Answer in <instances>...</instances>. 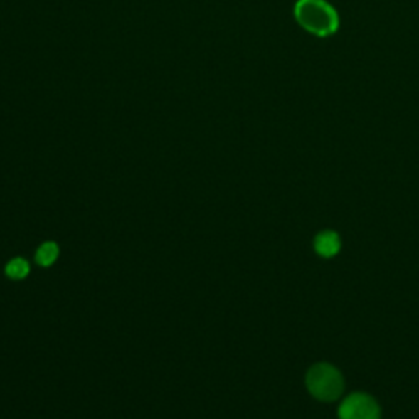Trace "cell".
Instances as JSON below:
<instances>
[{"instance_id":"5b68a950","label":"cell","mask_w":419,"mask_h":419,"mask_svg":"<svg viewBox=\"0 0 419 419\" xmlns=\"http://www.w3.org/2000/svg\"><path fill=\"white\" fill-rule=\"evenodd\" d=\"M58 255H59L58 244L53 241H48V243H43L41 246L38 248L35 259L38 265H41V267H50V265L56 262Z\"/></svg>"},{"instance_id":"6da1fadb","label":"cell","mask_w":419,"mask_h":419,"mask_svg":"<svg viewBox=\"0 0 419 419\" xmlns=\"http://www.w3.org/2000/svg\"><path fill=\"white\" fill-rule=\"evenodd\" d=\"M293 17L303 30L319 38L334 35L339 28V15L326 0H297Z\"/></svg>"},{"instance_id":"277c9868","label":"cell","mask_w":419,"mask_h":419,"mask_svg":"<svg viewBox=\"0 0 419 419\" xmlns=\"http://www.w3.org/2000/svg\"><path fill=\"white\" fill-rule=\"evenodd\" d=\"M314 249L323 258H333L341 249V239L334 231H323L314 239Z\"/></svg>"},{"instance_id":"8992f818","label":"cell","mask_w":419,"mask_h":419,"mask_svg":"<svg viewBox=\"0 0 419 419\" xmlns=\"http://www.w3.org/2000/svg\"><path fill=\"white\" fill-rule=\"evenodd\" d=\"M28 272H30V264L21 258L12 259L7 264V267H5V274H7L12 280L25 279V277L28 275Z\"/></svg>"},{"instance_id":"3957f363","label":"cell","mask_w":419,"mask_h":419,"mask_svg":"<svg viewBox=\"0 0 419 419\" xmlns=\"http://www.w3.org/2000/svg\"><path fill=\"white\" fill-rule=\"evenodd\" d=\"M339 419H380V408L372 396L354 393L342 401Z\"/></svg>"},{"instance_id":"7a4b0ae2","label":"cell","mask_w":419,"mask_h":419,"mask_svg":"<svg viewBox=\"0 0 419 419\" xmlns=\"http://www.w3.org/2000/svg\"><path fill=\"white\" fill-rule=\"evenodd\" d=\"M307 386L314 398L321 401H334L344 390V380L339 370L329 364H317L308 370Z\"/></svg>"}]
</instances>
